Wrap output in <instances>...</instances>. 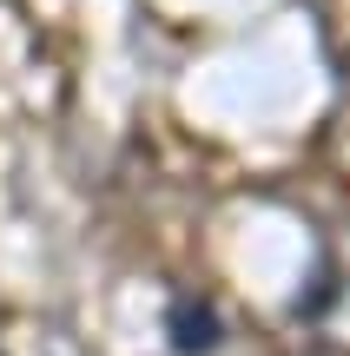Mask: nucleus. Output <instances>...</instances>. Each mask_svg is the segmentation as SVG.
I'll return each mask as SVG.
<instances>
[{"label":"nucleus","mask_w":350,"mask_h":356,"mask_svg":"<svg viewBox=\"0 0 350 356\" xmlns=\"http://www.w3.org/2000/svg\"><path fill=\"white\" fill-rule=\"evenodd\" d=\"M344 106H350V66H344Z\"/></svg>","instance_id":"1"}]
</instances>
